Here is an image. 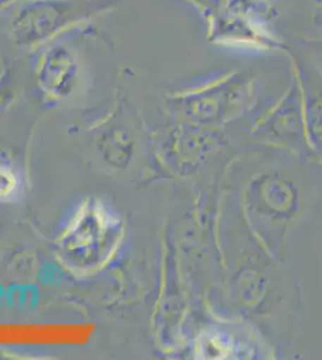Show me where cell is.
Masks as SVG:
<instances>
[{"label": "cell", "mask_w": 322, "mask_h": 360, "mask_svg": "<svg viewBox=\"0 0 322 360\" xmlns=\"http://www.w3.org/2000/svg\"><path fill=\"white\" fill-rule=\"evenodd\" d=\"M18 190V181L15 174L6 168H0V201H6L15 196Z\"/></svg>", "instance_id": "1"}]
</instances>
